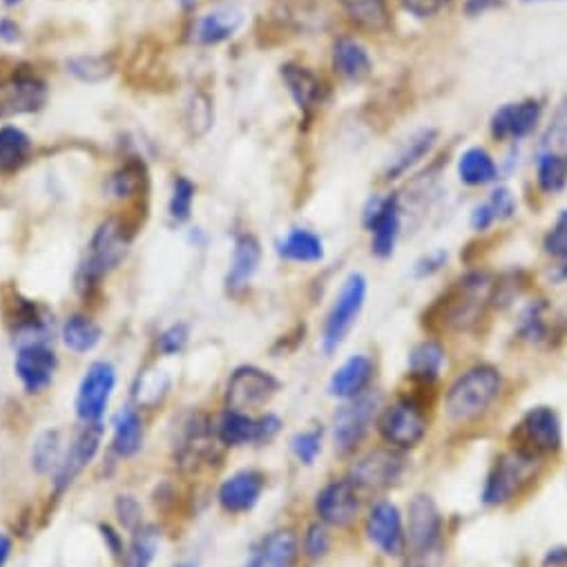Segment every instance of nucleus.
Returning a JSON list of instances; mask_svg holds the SVG:
<instances>
[{
	"mask_svg": "<svg viewBox=\"0 0 567 567\" xmlns=\"http://www.w3.org/2000/svg\"><path fill=\"white\" fill-rule=\"evenodd\" d=\"M266 478L257 470H239L230 474L217 489V503L226 514H248L261 501Z\"/></svg>",
	"mask_w": 567,
	"mask_h": 567,
	"instance_id": "5701e85b",
	"label": "nucleus"
},
{
	"mask_svg": "<svg viewBox=\"0 0 567 567\" xmlns=\"http://www.w3.org/2000/svg\"><path fill=\"white\" fill-rule=\"evenodd\" d=\"M496 6H501V0H467L465 12L470 17H481V14L489 12V10H494Z\"/></svg>",
	"mask_w": 567,
	"mask_h": 567,
	"instance_id": "bf43d9fd",
	"label": "nucleus"
},
{
	"mask_svg": "<svg viewBox=\"0 0 567 567\" xmlns=\"http://www.w3.org/2000/svg\"><path fill=\"white\" fill-rule=\"evenodd\" d=\"M190 340V329L186 322H175L168 329H164L157 338V349L162 355H179Z\"/></svg>",
	"mask_w": 567,
	"mask_h": 567,
	"instance_id": "de8ad7c7",
	"label": "nucleus"
},
{
	"mask_svg": "<svg viewBox=\"0 0 567 567\" xmlns=\"http://www.w3.org/2000/svg\"><path fill=\"white\" fill-rule=\"evenodd\" d=\"M313 507L318 520L344 529L360 516V489L349 478H333L316 494Z\"/></svg>",
	"mask_w": 567,
	"mask_h": 567,
	"instance_id": "a211bd4d",
	"label": "nucleus"
},
{
	"mask_svg": "<svg viewBox=\"0 0 567 567\" xmlns=\"http://www.w3.org/2000/svg\"><path fill=\"white\" fill-rule=\"evenodd\" d=\"M373 378H375V362L364 353L351 355L333 371V375L329 380V395H333L342 402L355 400V398L369 393Z\"/></svg>",
	"mask_w": 567,
	"mask_h": 567,
	"instance_id": "393cba45",
	"label": "nucleus"
},
{
	"mask_svg": "<svg viewBox=\"0 0 567 567\" xmlns=\"http://www.w3.org/2000/svg\"><path fill=\"white\" fill-rule=\"evenodd\" d=\"M215 427H210L206 415L193 413L186 417L182 436L175 445V461L184 472H190L215 456Z\"/></svg>",
	"mask_w": 567,
	"mask_h": 567,
	"instance_id": "aec40b11",
	"label": "nucleus"
},
{
	"mask_svg": "<svg viewBox=\"0 0 567 567\" xmlns=\"http://www.w3.org/2000/svg\"><path fill=\"white\" fill-rule=\"evenodd\" d=\"M279 391V380L252 364L237 367L226 384V409L252 413L264 409Z\"/></svg>",
	"mask_w": 567,
	"mask_h": 567,
	"instance_id": "4468645a",
	"label": "nucleus"
},
{
	"mask_svg": "<svg viewBox=\"0 0 567 567\" xmlns=\"http://www.w3.org/2000/svg\"><path fill=\"white\" fill-rule=\"evenodd\" d=\"M101 443H103V422L83 424L70 441V445L65 447V454L56 472L52 474L54 496H63L76 483V478L94 463V458L99 456Z\"/></svg>",
	"mask_w": 567,
	"mask_h": 567,
	"instance_id": "9b49d317",
	"label": "nucleus"
},
{
	"mask_svg": "<svg viewBox=\"0 0 567 567\" xmlns=\"http://www.w3.org/2000/svg\"><path fill=\"white\" fill-rule=\"evenodd\" d=\"M512 450L534 458L556 456L563 450V424L551 406H532L514 424L509 434Z\"/></svg>",
	"mask_w": 567,
	"mask_h": 567,
	"instance_id": "423d86ee",
	"label": "nucleus"
},
{
	"mask_svg": "<svg viewBox=\"0 0 567 567\" xmlns=\"http://www.w3.org/2000/svg\"><path fill=\"white\" fill-rule=\"evenodd\" d=\"M369 293V281L362 272H351L340 287V293L333 300V307L324 320L322 329V351L333 355L351 336Z\"/></svg>",
	"mask_w": 567,
	"mask_h": 567,
	"instance_id": "0eeeda50",
	"label": "nucleus"
},
{
	"mask_svg": "<svg viewBox=\"0 0 567 567\" xmlns=\"http://www.w3.org/2000/svg\"><path fill=\"white\" fill-rule=\"evenodd\" d=\"M21 39V28L12 19H0V41L3 43H17Z\"/></svg>",
	"mask_w": 567,
	"mask_h": 567,
	"instance_id": "13d9d810",
	"label": "nucleus"
},
{
	"mask_svg": "<svg viewBox=\"0 0 567 567\" xmlns=\"http://www.w3.org/2000/svg\"><path fill=\"white\" fill-rule=\"evenodd\" d=\"M65 447L68 445L63 443V434L59 430L43 432L32 447V467L39 474H54L65 454Z\"/></svg>",
	"mask_w": 567,
	"mask_h": 567,
	"instance_id": "58836bf2",
	"label": "nucleus"
},
{
	"mask_svg": "<svg viewBox=\"0 0 567 567\" xmlns=\"http://www.w3.org/2000/svg\"><path fill=\"white\" fill-rule=\"evenodd\" d=\"M439 144V132L434 127H422L406 138V144L398 151V155L389 162L384 171L386 182H395L404 177L411 168H415L424 157H430L434 146Z\"/></svg>",
	"mask_w": 567,
	"mask_h": 567,
	"instance_id": "7c9ffc66",
	"label": "nucleus"
},
{
	"mask_svg": "<svg viewBox=\"0 0 567 567\" xmlns=\"http://www.w3.org/2000/svg\"><path fill=\"white\" fill-rule=\"evenodd\" d=\"M59 369V358L48 342H23L14 358V371L30 395L43 393Z\"/></svg>",
	"mask_w": 567,
	"mask_h": 567,
	"instance_id": "6ab92c4d",
	"label": "nucleus"
},
{
	"mask_svg": "<svg viewBox=\"0 0 567 567\" xmlns=\"http://www.w3.org/2000/svg\"><path fill=\"white\" fill-rule=\"evenodd\" d=\"M406 472V458L404 452L391 450V447H378L373 452H367L360 456L351 470L349 481L360 492H382L402 481Z\"/></svg>",
	"mask_w": 567,
	"mask_h": 567,
	"instance_id": "ddd939ff",
	"label": "nucleus"
},
{
	"mask_svg": "<svg viewBox=\"0 0 567 567\" xmlns=\"http://www.w3.org/2000/svg\"><path fill=\"white\" fill-rule=\"evenodd\" d=\"M322 441H324V430L322 427L300 432L291 439V452L302 465L311 467L318 461V456L322 454Z\"/></svg>",
	"mask_w": 567,
	"mask_h": 567,
	"instance_id": "c03bdc74",
	"label": "nucleus"
},
{
	"mask_svg": "<svg viewBox=\"0 0 567 567\" xmlns=\"http://www.w3.org/2000/svg\"><path fill=\"white\" fill-rule=\"evenodd\" d=\"M281 432V420L275 413L252 415L235 409H226L215 424L217 443L224 447H246V445H266L275 441Z\"/></svg>",
	"mask_w": 567,
	"mask_h": 567,
	"instance_id": "1a4fd4ad",
	"label": "nucleus"
},
{
	"mask_svg": "<svg viewBox=\"0 0 567 567\" xmlns=\"http://www.w3.org/2000/svg\"><path fill=\"white\" fill-rule=\"evenodd\" d=\"M364 534L369 543L384 556H404L406 525L404 516L391 501H375L364 518Z\"/></svg>",
	"mask_w": 567,
	"mask_h": 567,
	"instance_id": "f3484780",
	"label": "nucleus"
},
{
	"mask_svg": "<svg viewBox=\"0 0 567 567\" xmlns=\"http://www.w3.org/2000/svg\"><path fill=\"white\" fill-rule=\"evenodd\" d=\"M114 386H116V369L112 367V362L107 360L92 362L76 389V400H74L76 417L83 424L101 422L110 406Z\"/></svg>",
	"mask_w": 567,
	"mask_h": 567,
	"instance_id": "2eb2a0df",
	"label": "nucleus"
},
{
	"mask_svg": "<svg viewBox=\"0 0 567 567\" xmlns=\"http://www.w3.org/2000/svg\"><path fill=\"white\" fill-rule=\"evenodd\" d=\"M281 81L287 85L289 94L298 103L302 114H311L324 99V83L316 72H311L305 65L298 63H287L281 65Z\"/></svg>",
	"mask_w": 567,
	"mask_h": 567,
	"instance_id": "c85d7f7f",
	"label": "nucleus"
},
{
	"mask_svg": "<svg viewBox=\"0 0 567 567\" xmlns=\"http://www.w3.org/2000/svg\"><path fill=\"white\" fill-rule=\"evenodd\" d=\"M99 532H101V538H103L107 551H110L114 558L121 560V556H123V551H125V540H123V536L118 534V529H114L110 523H101V525H99Z\"/></svg>",
	"mask_w": 567,
	"mask_h": 567,
	"instance_id": "5fc2aeb1",
	"label": "nucleus"
},
{
	"mask_svg": "<svg viewBox=\"0 0 567 567\" xmlns=\"http://www.w3.org/2000/svg\"><path fill=\"white\" fill-rule=\"evenodd\" d=\"M375 424L382 443L404 454L415 450L430 432V417L427 411H424V402L413 393L398 395L391 404L382 406Z\"/></svg>",
	"mask_w": 567,
	"mask_h": 567,
	"instance_id": "20e7f679",
	"label": "nucleus"
},
{
	"mask_svg": "<svg viewBox=\"0 0 567 567\" xmlns=\"http://www.w3.org/2000/svg\"><path fill=\"white\" fill-rule=\"evenodd\" d=\"M458 179L472 188L489 186L498 179V166L485 148L472 146L458 157Z\"/></svg>",
	"mask_w": 567,
	"mask_h": 567,
	"instance_id": "f704fd0d",
	"label": "nucleus"
},
{
	"mask_svg": "<svg viewBox=\"0 0 567 567\" xmlns=\"http://www.w3.org/2000/svg\"><path fill=\"white\" fill-rule=\"evenodd\" d=\"M540 463H543L540 458L527 456L516 450H509L496 456L481 489L483 505L503 507L512 503L529 483H534L540 470Z\"/></svg>",
	"mask_w": 567,
	"mask_h": 567,
	"instance_id": "39448f33",
	"label": "nucleus"
},
{
	"mask_svg": "<svg viewBox=\"0 0 567 567\" xmlns=\"http://www.w3.org/2000/svg\"><path fill=\"white\" fill-rule=\"evenodd\" d=\"M543 567H567V547L565 545L549 547L543 556Z\"/></svg>",
	"mask_w": 567,
	"mask_h": 567,
	"instance_id": "4d7b16f0",
	"label": "nucleus"
},
{
	"mask_svg": "<svg viewBox=\"0 0 567 567\" xmlns=\"http://www.w3.org/2000/svg\"><path fill=\"white\" fill-rule=\"evenodd\" d=\"M32 151L34 141L25 130L17 125L0 127V175H17L32 159Z\"/></svg>",
	"mask_w": 567,
	"mask_h": 567,
	"instance_id": "2f4dec72",
	"label": "nucleus"
},
{
	"mask_svg": "<svg viewBox=\"0 0 567 567\" xmlns=\"http://www.w3.org/2000/svg\"><path fill=\"white\" fill-rule=\"evenodd\" d=\"M400 3L415 19H432L452 6V0H400Z\"/></svg>",
	"mask_w": 567,
	"mask_h": 567,
	"instance_id": "603ef678",
	"label": "nucleus"
},
{
	"mask_svg": "<svg viewBox=\"0 0 567 567\" xmlns=\"http://www.w3.org/2000/svg\"><path fill=\"white\" fill-rule=\"evenodd\" d=\"M382 409V398L378 393H364L355 400H347L331 422V439L340 456H351L369 436L373 422Z\"/></svg>",
	"mask_w": 567,
	"mask_h": 567,
	"instance_id": "6e6552de",
	"label": "nucleus"
},
{
	"mask_svg": "<svg viewBox=\"0 0 567 567\" xmlns=\"http://www.w3.org/2000/svg\"><path fill=\"white\" fill-rule=\"evenodd\" d=\"M259 261H261V244L255 235L244 233L235 239L233 246V259H230V268L226 275V289L228 293H239L244 291L248 284L252 281V277L259 270Z\"/></svg>",
	"mask_w": 567,
	"mask_h": 567,
	"instance_id": "bb28decb",
	"label": "nucleus"
},
{
	"mask_svg": "<svg viewBox=\"0 0 567 567\" xmlns=\"http://www.w3.org/2000/svg\"><path fill=\"white\" fill-rule=\"evenodd\" d=\"M141 182H144V173H141V166L136 164H127L123 166L118 173L112 175V182H110V188L114 193V197L123 199V197H130L136 193V188L141 186Z\"/></svg>",
	"mask_w": 567,
	"mask_h": 567,
	"instance_id": "8fccbe9b",
	"label": "nucleus"
},
{
	"mask_svg": "<svg viewBox=\"0 0 567 567\" xmlns=\"http://www.w3.org/2000/svg\"><path fill=\"white\" fill-rule=\"evenodd\" d=\"M349 21L364 32H386L391 25L389 0H340Z\"/></svg>",
	"mask_w": 567,
	"mask_h": 567,
	"instance_id": "72a5a7b5",
	"label": "nucleus"
},
{
	"mask_svg": "<svg viewBox=\"0 0 567 567\" xmlns=\"http://www.w3.org/2000/svg\"><path fill=\"white\" fill-rule=\"evenodd\" d=\"M193 204H195V184L188 177L179 175L173 182V193H171V204H168L171 217L175 221H188L193 215Z\"/></svg>",
	"mask_w": 567,
	"mask_h": 567,
	"instance_id": "37998d69",
	"label": "nucleus"
},
{
	"mask_svg": "<svg viewBox=\"0 0 567 567\" xmlns=\"http://www.w3.org/2000/svg\"><path fill=\"white\" fill-rule=\"evenodd\" d=\"M503 391V373L494 364H474L445 393V413L452 422H472L485 415Z\"/></svg>",
	"mask_w": 567,
	"mask_h": 567,
	"instance_id": "f03ea898",
	"label": "nucleus"
},
{
	"mask_svg": "<svg viewBox=\"0 0 567 567\" xmlns=\"http://www.w3.org/2000/svg\"><path fill=\"white\" fill-rule=\"evenodd\" d=\"M470 224L476 233H487L494 224H496V217L492 213V208L487 206V202L478 204L474 210H472V217H470Z\"/></svg>",
	"mask_w": 567,
	"mask_h": 567,
	"instance_id": "6e6d98bb",
	"label": "nucleus"
},
{
	"mask_svg": "<svg viewBox=\"0 0 567 567\" xmlns=\"http://www.w3.org/2000/svg\"><path fill=\"white\" fill-rule=\"evenodd\" d=\"M277 255L296 264H318L324 259V241L309 228H291L277 241Z\"/></svg>",
	"mask_w": 567,
	"mask_h": 567,
	"instance_id": "473e14b6",
	"label": "nucleus"
},
{
	"mask_svg": "<svg viewBox=\"0 0 567 567\" xmlns=\"http://www.w3.org/2000/svg\"><path fill=\"white\" fill-rule=\"evenodd\" d=\"M447 259H450V252L443 250V248H441V250H432V252H427V255H422V257L415 261V266H413V275L420 277V279L432 277V275H436V272H441V270L445 268Z\"/></svg>",
	"mask_w": 567,
	"mask_h": 567,
	"instance_id": "864d4df0",
	"label": "nucleus"
},
{
	"mask_svg": "<svg viewBox=\"0 0 567 567\" xmlns=\"http://www.w3.org/2000/svg\"><path fill=\"white\" fill-rule=\"evenodd\" d=\"M549 277H551V281H556V284L567 281V259L558 261V264L549 270Z\"/></svg>",
	"mask_w": 567,
	"mask_h": 567,
	"instance_id": "680f3d73",
	"label": "nucleus"
},
{
	"mask_svg": "<svg viewBox=\"0 0 567 567\" xmlns=\"http://www.w3.org/2000/svg\"><path fill=\"white\" fill-rule=\"evenodd\" d=\"M3 3H6V6H10V8H14V6H19V3H21V0H3Z\"/></svg>",
	"mask_w": 567,
	"mask_h": 567,
	"instance_id": "69168bd1",
	"label": "nucleus"
},
{
	"mask_svg": "<svg viewBox=\"0 0 567 567\" xmlns=\"http://www.w3.org/2000/svg\"><path fill=\"white\" fill-rule=\"evenodd\" d=\"M527 6H538V3H558V0H523Z\"/></svg>",
	"mask_w": 567,
	"mask_h": 567,
	"instance_id": "e2e57ef3",
	"label": "nucleus"
},
{
	"mask_svg": "<svg viewBox=\"0 0 567 567\" xmlns=\"http://www.w3.org/2000/svg\"><path fill=\"white\" fill-rule=\"evenodd\" d=\"M144 436L146 427L138 409L132 404L123 406L112 424V454L121 461L134 458L141 452V447H144Z\"/></svg>",
	"mask_w": 567,
	"mask_h": 567,
	"instance_id": "cd10ccee",
	"label": "nucleus"
},
{
	"mask_svg": "<svg viewBox=\"0 0 567 567\" xmlns=\"http://www.w3.org/2000/svg\"><path fill=\"white\" fill-rule=\"evenodd\" d=\"M543 118V105L536 99L501 105L489 121V132L496 141H523L538 127Z\"/></svg>",
	"mask_w": 567,
	"mask_h": 567,
	"instance_id": "412c9836",
	"label": "nucleus"
},
{
	"mask_svg": "<svg viewBox=\"0 0 567 567\" xmlns=\"http://www.w3.org/2000/svg\"><path fill=\"white\" fill-rule=\"evenodd\" d=\"M362 221L364 228L371 233V252L378 259H389L395 252L402 228V210L398 195H373L364 206Z\"/></svg>",
	"mask_w": 567,
	"mask_h": 567,
	"instance_id": "dca6fc26",
	"label": "nucleus"
},
{
	"mask_svg": "<svg viewBox=\"0 0 567 567\" xmlns=\"http://www.w3.org/2000/svg\"><path fill=\"white\" fill-rule=\"evenodd\" d=\"M331 63L336 74L351 83H362L373 72V61L369 50L358 39H351V37H340L333 43Z\"/></svg>",
	"mask_w": 567,
	"mask_h": 567,
	"instance_id": "c756f323",
	"label": "nucleus"
},
{
	"mask_svg": "<svg viewBox=\"0 0 567 567\" xmlns=\"http://www.w3.org/2000/svg\"><path fill=\"white\" fill-rule=\"evenodd\" d=\"M406 567H441L445 556V520L436 501L415 494L406 509Z\"/></svg>",
	"mask_w": 567,
	"mask_h": 567,
	"instance_id": "f257e3e1",
	"label": "nucleus"
},
{
	"mask_svg": "<svg viewBox=\"0 0 567 567\" xmlns=\"http://www.w3.org/2000/svg\"><path fill=\"white\" fill-rule=\"evenodd\" d=\"M492 281L487 272H467L461 281L458 289L450 296V302L443 311V327L454 331H465L478 322L483 316V307L492 300Z\"/></svg>",
	"mask_w": 567,
	"mask_h": 567,
	"instance_id": "9d476101",
	"label": "nucleus"
},
{
	"mask_svg": "<svg viewBox=\"0 0 567 567\" xmlns=\"http://www.w3.org/2000/svg\"><path fill=\"white\" fill-rule=\"evenodd\" d=\"M68 72L83 83H101L112 74V63L105 56H74L68 63Z\"/></svg>",
	"mask_w": 567,
	"mask_h": 567,
	"instance_id": "a19ab883",
	"label": "nucleus"
},
{
	"mask_svg": "<svg viewBox=\"0 0 567 567\" xmlns=\"http://www.w3.org/2000/svg\"><path fill=\"white\" fill-rule=\"evenodd\" d=\"M547 311H549V307L545 305V300H536L523 311L520 322H518V333L523 340H527L532 344H543L549 340Z\"/></svg>",
	"mask_w": 567,
	"mask_h": 567,
	"instance_id": "ea45409f",
	"label": "nucleus"
},
{
	"mask_svg": "<svg viewBox=\"0 0 567 567\" xmlns=\"http://www.w3.org/2000/svg\"><path fill=\"white\" fill-rule=\"evenodd\" d=\"M114 512H116L118 523L123 525V529H127L130 534L134 529H138L141 525H144V509H141V503L134 496H130V494L116 496Z\"/></svg>",
	"mask_w": 567,
	"mask_h": 567,
	"instance_id": "09e8293b",
	"label": "nucleus"
},
{
	"mask_svg": "<svg viewBox=\"0 0 567 567\" xmlns=\"http://www.w3.org/2000/svg\"><path fill=\"white\" fill-rule=\"evenodd\" d=\"M241 25H244V10L233 3H224V6L208 10L206 14H202L195 21L190 39H193V43L206 45V48L219 45V43L233 39Z\"/></svg>",
	"mask_w": 567,
	"mask_h": 567,
	"instance_id": "b1692460",
	"label": "nucleus"
},
{
	"mask_svg": "<svg viewBox=\"0 0 567 567\" xmlns=\"http://www.w3.org/2000/svg\"><path fill=\"white\" fill-rule=\"evenodd\" d=\"M487 206L492 208L496 221H507L516 215V197L505 186H498V188L492 190V195L487 199Z\"/></svg>",
	"mask_w": 567,
	"mask_h": 567,
	"instance_id": "3c124183",
	"label": "nucleus"
},
{
	"mask_svg": "<svg viewBox=\"0 0 567 567\" xmlns=\"http://www.w3.org/2000/svg\"><path fill=\"white\" fill-rule=\"evenodd\" d=\"M61 340L72 353H90L103 340V329L87 316L74 313L61 327Z\"/></svg>",
	"mask_w": 567,
	"mask_h": 567,
	"instance_id": "e433bc0d",
	"label": "nucleus"
},
{
	"mask_svg": "<svg viewBox=\"0 0 567 567\" xmlns=\"http://www.w3.org/2000/svg\"><path fill=\"white\" fill-rule=\"evenodd\" d=\"M536 184L545 195H558L567 186V155L543 151L536 159Z\"/></svg>",
	"mask_w": 567,
	"mask_h": 567,
	"instance_id": "4c0bfd02",
	"label": "nucleus"
},
{
	"mask_svg": "<svg viewBox=\"0 0 567 567\" xmlns=\"http://www.w3.org/2000/svg\"><path fill=\"white\" fill-rule=\"evenodd\" d=\"M175 567H199L197 563H193V560H184V563H177Z\"/></svg>",
	"mask_w": 567,
	"mask_h": 567,
	"instance_id": "0e129e2a",
	"label": "nucleus"
},
{
	"mask_svg": "<svg viewBox=\"0 0 567 567\" xmlns=\"http://www.w3.org/2000/svg\"><path fill=\"white\" fill-rule=\"evenodd\" d=\"M179 3H195V0H179Z\"/></svg>",
	"mask_w": 567,
	"mask_h": 567,
	"instance_id": "338daca9",
	"label": "nucleus"
},
{
	"mask_svg": "<svg viewBox=\"0 0 567 567\" xmlns=\"http://www.w3.org/2000/svg\"><path fill=\"white\" fill-rule=\"evenodd\" d=\"M543 250L556 261L567 259V210H560L543 237Z\"/></svg>",
	"mask_w": 567,
	"mask_h": 567,
	"instance_id": "49530a36",
	"label": "nucleus"
},
{
	"mask_svg": "<svg viewBox=\"0 0 567 567\" xmlns=\"http://www.w3.org/2000/svg\"><path fill=\"white\" fill-rule=\"evenodd\" d=\"M130 248V237L125 226L112 217L105 219L92 235L87 252L76 270V291L81 296H92L101 281L118 268Z\"/></svg>",
	"mask_w": 567,
	"mask_h": 567,
	"instance_id": "7ed1b4c3",
	"label": "nucleus"
},
{
	"mask_svg": "<svg viewBox=\"0 0 567 567\" xmlns=\"http://www.w3.org/2000/svg\"><path fill=\"white\" fill-rule=\"evenodd\" d=\"M545 151H556L567 155V99L556 107L554 118L547 125V132L543 136Z\"/></svg>",
	"mask_w": 567,
	"mask_h": 567,
	"instance_id": "a18cd8bd",
	"label": "nucleus"
},
{
	"mask_svg": "<svg viewBox=\"0 0 567 567\" xmlns=\"http://www.w3.org/2000/svg\"><path fill=\"white\" fill-rule=\"evenodd\" d=\"M12 549H14L12 538L6 532H0V567L8 565V560L12 556Z\"/></svg>",
	"mask_w": 567,
	"mask_h": 567,
	"instance_id": "052dcab7",
	"label": "nucleus"
},
{
	"mask_svg": "<svg viewBox=\"0 0 567 567\" xmlns=\"http://www.w3.org/2000/svg\"><path fill=\"white\" fill-rule=\"evenodd\" d=\"M331 545H333V538H331L329 525H324L322 520L311 523L302 534V551L309 560L327 558L331 551Z\"/></svg>",
	"mask_w": 567,
	"mask_h": 567,
	"instance_id": "79ce46f5",
	"label": "nucleus"
},
{
	"mask_svg": "<svg viewBox=\"0 0 567 567\" xmlns=\"http://www.w3.org/2000/svg\"><path fill=\"white\" fill-rule=\"evenodd\" d=\"M48 103V83L30 68H19L0 79V121L34 114Z\"/></svg>",
	"mask_w": 567,
	"mask_h": 567,
	"instance_id": "f8f14e48",
	"label": "nucleus"
},
{
	"mask_svg": "<svg viewBox=\"0 0 567 567\" xmlns=\"http://www.w3.org/2000/svg\"><path fill=\"white\" fill-rule=\"evenodd\" d=\"M300 558V538L293 527H279L259 538L244 567H296Z\"/></svg>",
	"mask_w": 567,
	"mask_h": 567,
	"instance_id": "4be33fe9",
	"label": "nucleus"
},
{
	"mask_svg": "<svg viewBox=\"0 0 567 567\" xmlns=\"http://www.w3.org/2000/svg\"><path fill=\"white\" fill-rule=\"evenodd\" d=\"M447 364V351L439 340H424L409 351L406 375L417 386H434Z\"/></svg>",
	"mask_w": 567,
	"mask_h": 567,
	"instance_id": "a878e982",
	"label": "nucleus"
},
{
	"mask_svg": "<svg viewBox=\"0 0 567 567\" xmlns=\"http://www.w3.org/2000/svg\"><path fill=\"white\" fill-rule=\"evenodd\" d=\"M159 529L155 525H141L132 532L130 543L121 556V567H153L159 551Z\"/></svg>",
	"mask_w": 567,
	"mask_h": 567,
	"instance_id": "c9c22d12",
	"label": "nucleus"
}]
</instances>
